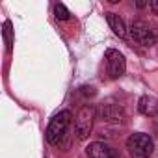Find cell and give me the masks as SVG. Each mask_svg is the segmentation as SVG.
<instances>
[{
  "label": "cell",
  "instance_id": "obj_1",
  "mask_svg": "<svg viewBox=\"0 0 158 158\" xmlns=\"http://www.w3.org/2000/svg\"><path fill=\"white\" fill-rule=\"evenodd\" d=\"M71 112L69 110H61L60 114H56L50 123H48V128H47V141L50 145H60V141L63 139L69 125H71Z\"/></svg>",
  "mask_w": 158,
  "mask_h": 158
},
{
  "label": "cell",
  "instance_id": "obj_2",
  "mask_svg": "<svg viewBox=\"0 0 158 158\" xmlns=\"http://www.w3.org/2000/svg\"><path fill=\"white\" fill-rule=\"evenodd\" d=\"M127 149H128L130 158H149L152 149H154V143H152L149 134L134 132L127 139Z\"/></svg>",
  "mask_w": 158,
  "mask_h": 158
},
{
  "label": "cell",
  "instance_id": "obj_3",
  "mask_svg": "<svg viewBox=\"0 0 158 158\" xmlns=\"http://www.w3.org/2000/svg\"><path fill=\"white\" fill-rule=\"evenodd\" d=\"M93 119H95V108L93 104H86L80 108L76 115V123H74V130H76V138L78 139H88L93 128Z\"/></svg>",
  "mask_w": 158,
  "mask_h": 158
},
{
  "label": "cell",
  "instance_id": "obj_4",
  "mask_svg": "<svg viewBox=\"0 0 158 158\" xmlns=\"http://www.w3.org/2000/svg\"><path fill=\"white\" fill-rule=\"evenodd\" d=\"M128 32H130V37L136 43L143 45V47H152L156 43V39H158V35L152 30V26L149 23H145V21H134L130 24Z\"/></svg>",
  "mask_w": 158,
  "mask_h": 158
},
{
  "label": "cell",
  "instance_id": "obj_5",
  "mask_svg": "<svg viewBox=\"0 0 158 158\" xmlns=\"http://www.w3.org/2000/svg\"><path fill=\"white\" fill-rule=\"evenodd\" d=\"M106 69H108V74L110 78H119L125 74L127 71V60L125 56L119 52V50H106Z\"/></svg>",
  "mask_w": 158,
  "mask_h": 158
},
{
  "label": "cell",
  "instance_id": "obj_6",
  "mask_svg": "<svg viewBox=\"0 0 158 158\" xmlns=\"http://www.w3.org/2000/svg\"><path fill=\"white\" fill-rule=\"evenodd\" d=\"M88 156L89 158H117V152L114 147H110L108 143H102V141H93L88 145L86 149Z\"/></svg>",
  "mask_w": 158,
  "mask_h": 158
},
{
  "label": "cell",
  "instance_id": "obj_7",
  "mask_svg": "<svg viewBox=\"0 0 158 158\" xmlns=\"http://www.w3.org/2000/svg\"><path fill=\"white\" fill-rule=\"evenodd\" d=\"M101 117L102 121H108V123H121L125 119V110L119 104H102Z\"/></svg>",
  "mask_w": 158,
  "mask_h": 158
},
{
  "label": "cell",
  "instance_id": "obj_8",
  "mask_svg": "<svg viewBox=\"0 0 158 158\" xmlns=\"http://www.w3.org/2000/svg\"><path fill=\"white\" fill-rule=\"evenodd\" d=\"M138 110L143 114V115H156L158 114V101L154 97H149V95H143L139 101H138Z\"/></svg>",
  "mask_w": 158,
  "mask_h": 158
},
{
  "label": "cell",
  "instance_id": "obj_9",
  "mask_svg": "<svg viewBox=\"0 0 158 158\" xmlns=\"http://www.w3.org/2000/svg\"><path fill=\"white\" fill-rule=\"evenodd\" d=\"M106 21H108V24H110V28L114 30V34L117 35V37H127V26H125V23H123V19L117 15V13H106Z\"/></svg>",
  "mask_w": 158,
  "mask_h": 158
},
{
  "label": "cell",
  "instance_id": "obj_10",
  "mask_svg": "<svg viewBox=\"0 0 158 158\" xmlns=\"http://www.w3.org/2000/svg\"><path fill=\"white\" fill-rule=\"evenodd\" d=\"M54 15H56L58 21H67V19L71 17L69 10H67L63 4H56V6H54Z\"/></svg>",
  "mask_w": 158,
  "mask_h": 158
},
{
  "label": "cell",
  "instance_id": "obj_11",
  "mask_svg": "<svg viewBox=\"0 0 158 158\" xmlns=\"http://www.w3.org/2000/svg\"><path fill=\"white\" fill-rule=\"evenodd\" d=\"M4 37H6V43H8V48L11 50V24L10 23L4 24Z\"/></svg>",
  "mask_w": 158,
  "mask_h": 158
},
{
  "label": "cell",
  "instance_id": "obj_12",
  "mask_svg": "<svg viewBox=\"0 0 158 158\" xmlns=\"http://www.w3.org/2000/svg\"><path fill=\"white\" fill-rule=\"evenodd\" d=\"M149 6H151V10H152V13H154V15H158V0H152V2H151Z\"/></svg>",
  "mask_w": 158,
  "mask_h": 158
}]
</instances>
